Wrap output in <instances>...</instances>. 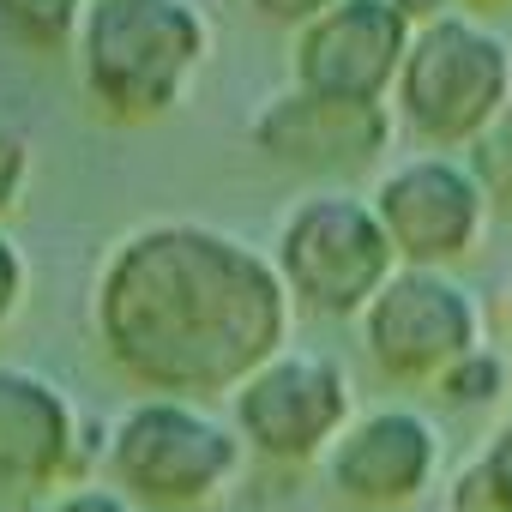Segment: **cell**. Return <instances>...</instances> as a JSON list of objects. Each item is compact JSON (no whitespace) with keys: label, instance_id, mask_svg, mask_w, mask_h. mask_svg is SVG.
I'll return each mask as SVG.
<instances>
[{"label":"cell","instance_id":"22","mask_svg":"<svg viewBox=\"0 0 512 512\" xmlns=\"http://www.w3.org/2000/svg\"><path fill=\"white\" fill-rule=\"evenodd\" d=\"M476 7H506V0H476Z\"/></svg>","mask_w":512,"mask_h":512},{"label":"cell","instance_id":"11","mask_svg":"<svg viewBox=\"0 0 512 512\" xmlns=\"http://www.w3.org/2000/svg\"><path fill=\"white\" fill-rule=\"evenodd\" d=\"M79 410L49 374L0 362V494H67L85 482Z\"/></svg>","mask_w":512,"mask_h":512},{"label":"cell","instance_id":"16","mask_svg":"<svg viewBox=\"0 0 512 512\" xmlns=\"http://www.w3.org/2000/svg\"><path fill=\"white\" fill-rule=\"evenodd\" d=\"M500 392H506V368H500V356H494V350H470L464 362H452V368L440 374V398H446V404H458V410L494 404Z\"/></svg>","mask_w":512,"mask_h":512},{"label":"cell","instance_id":"21","mask_svg":"<svg viewBox=\"0 0 512 512\" xmlns=\"http://www.w3.org/2000/svg\"><path fill=\"white\" fill-rule=\"evenodd\" d=\"M392 7L410 19V25H428V19H440V13H452V0H392Z\"/></svg>","mask_w":512,"mask_h":512},{"label":"cell","instance_id":"17","mask_svg":"<svg viewBox=\"0 0 512 512\" xmlns=\"http://www.w3.org/2000/svg\"><path fill=\"white\" fill-rule=\"evenodd\" d=\"M31 187V139L19 133V121L0 109V223H7V211L25 199Z\"/></svg>","mask_w":512,"mask_h":512},{"label":"cell","instance_id":"14","mask_svg":"<svg viewBox=\"0 0 512 512\" xmlns=\"http://www.w3.org/2000/svg\"><path fill=\"white\" fill-rule=\"evenodd\" d=\"M452 512H512V416L488 440V452L458 476Z\"/></svg>","mask_w":512,"mask_h":512},{"label":"cell","instance_id":"4","mask_svg":"<svg viewBox=\"0 0 512 512\" xmlns=\"http://www.w3.org/2000/svg\"><path fill=\"white\" fill-rule=\"evenodd\" d=\"M512 103V43L488 31L476 13H440L416 25L404 73L392 85L398 121L434 151L470 145Z\"/></svg>","mask_w":512,"mask_h":512},{"label":"cell","instance_id":"13","mask_svg":"<svg viewBox=\"0 0 512 512\" xmlns=\"http://www.w3.org/2000/svg\"><path fill=\"white\" fill-rule=\"evenodd\" d=\"M79 19H85V0H0V31H7V43L37 49V55L73 49Z\"/></svg>","mask_w":512,"mask_h":512},{"label":"cell","instance_id":"2","mask_svg":"<svg viewBox=\"0 0 512 512\" xmlns=\"http://www.w3.org/2000/svg\"><path fill=\"white\" fill-rule=\"evenodd\" d=\"M85 97L121 121L145 127L187 103L211 61V19L199 0H85L73 37Z\"/></svg>","mask_w":512,"mask_h":512},{"label":"cell","instance_id":"10","mask_svg":"<svg viewBox=\"0 0 512 512\" xmlns=\"http://www.w3.org/2000/svg\"><path fill=\"white\" fill-rule=\"evenodd\" d=\"M410 37H416V25L392 0H338L332 13H320L314 25L296 31L290 73H296V85H314V91L386 103L404 73Z\"/></svg>","mask_w":512,"mask_h":512},{"label":"cell","instance_id":"18","mask_svg":"<svg viewBox=\"0 0 512 512\" xmlns=\"http://www.w3.org/2000/svg\"><path fill=\"white\" fill-rule=\"evenodd\" d=\"M19 302H25V253L7 235V223H0V326L19 314Z\"/></svg>","mask_w":512,"mask_h":512},{"label":"cell","instance_id":"15","mask_svg":"<svg viewBox=\"0 0 512 512\" xmlns=\"http://www.w3.org/2000/svg\"><path fill=\"white\" fill-rule=\"evenodd\" d=\"M464 163L476 169L488 205H506V211H512V103L464 145Z\"/></svg>","mask_w":512,"mask_h":512},{"label":"cell","instance_id":"3","mask_svg":"<svg viewBox=\"0 0 512 512\" xmlns=\"http://www.w3.org/2000/svg\"><path fill=\"white\" fill-rule=\"evenodd\" d=\"M272 266L296 308L320 320H362L368 302L398 272V253H392V235L374 199L350 187H314L284 211Z\"/></svg>","mask_w":512,"mask_h":512},{"label":"cell","instance_id":"9","mask_svg":"<svg viewBox=\"0 0 512 512\" xmlns=\"http://www.w3.org/2000/svg\"><path fill=\"white\" fill-rule=\"evenodd\" d=\"M247 133L284 169L362 175L392 145V109L386 103H362V97H338V91H314V85L290 79L284 91H272L260 109H253Z\"/></svg>","mask_w":512,"mask_h":512},{"label":"cell","instance_id":"1","mask_svg":"<svg viewBox=\"0 0 512 512\" xmlns=\"http://www.w3.org/2000/svg\"><path fill=\"white\" fill-rule=\"evenodd\" d=\"M290 290L272 253L199 223L151 217L97 266L91 326L121 380L145 398H235L290 338Z\"/></svg>","mask_w":512,"mask_h":512},{"label":"cell","instance_id":"8","mask_svg":"<svg viewBox=\"0 0 512 512\" xmlns=\"http://www.w3.org/2000/svg\"><path fill=\"white\" fill-rule=\"evenodd\" d=\"M374 211L392 235L398 266H428V272L458 266L488 229V193L476 169L452 151H422L392 163L374 181Z\"/></svg>","mask_w":512,"mask_h":512},{"label":"cell","instance_id":"20","mask_svg":"<svg viewBox=\"0 0 512 512\" xmlns=\"http://www.w3.org/2000/svg\"><path fill=\"white\" fill-rule=\"evenodd\" d=\"M49 512H133V500H127V494H115V488H91V482H79V488L55 494V500H49Z\"/></svg>","mask_w":512,"mask_h":512},{"label":"cell","instance_id":"6","mask_svg":"<svg viewBox=\"0 0 512 512\" xmlns=\"http://www.w3.org/2000/svg\"><path fill=\"white\" fill-rule=\"evenodd\" d=\"M229 428L253 458L302 470L326 458L350 428V380L320 350H284L229 398Z\"/></svg>","mask_w":512,"mask_h":512},{"label":"cell","instance_id":"19","mask_svg":"<svg viewBox=\"0 0 512 512\" xmlns=\"http://www.w3.org/2000/svg\"><path fill=\"white\" fill-rule=\"evenodd\" d=\"M253 13H260L266 25H284V31H302V25H314L320 13H332L338 0H247Z\"/></svg>","mask_w":512,"mask_h":512},{"label":"cell","instance_id":"12","mask_svg":"<svg viewBox=\"0 0 512 512\" xmlns=\"http://www.w3.org/2000/svg\"><path fill=\"white\" fill-rule=\"evenodd\" d=\"M440 464V440L428 416L416 410H374L344 428V440L326 452V482L356 512H392L410 506Z\"/></svg>","mask_w":512,"mask_h":512},{"label":"cell","instance_id":"7","mask_svg":"<svg viewBox=\"0 0 512 512\" xmlns=\"http://www.w3.org/2000/svg\"><path fill=\"white\" fill-rule=\"evenodd\" d=\"M362 350L398 386H422L482 350V308L452 272L398 266L362 314Z\"/></svg>","mask_w":512,"mask_h":512},{"label":"cell","instance_id":"5","mask_svg":"<svg viewBox=\"0 0 512 512\" xmlns=\"http://www.w3.org/2000/svg\"><path fill=\"white\" fill-rule=\"evenodd\" d=\"M241 434L217 422L205 404L187 398H139L103 446V464L115 488H127L133 506L157 512H199L211 506L235 470H241Z\"/></svg>","mask_w":512,"mask_h":512}]
</instances>
